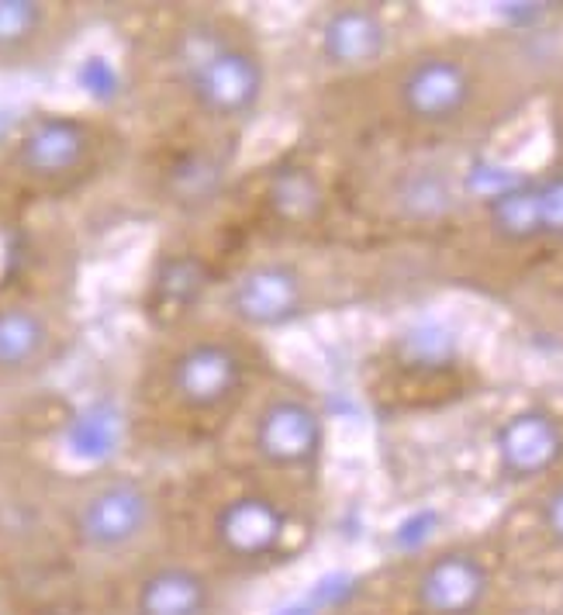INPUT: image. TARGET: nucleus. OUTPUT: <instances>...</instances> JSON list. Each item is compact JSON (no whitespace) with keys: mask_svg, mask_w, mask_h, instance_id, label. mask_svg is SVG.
Returning a JSON list of instances; mask_svg holds the SVG:
<instances>
[{"mask_svg":"<svg viewBox=\"0 0 563 615\" xmlns=\"http://www.w3.org/2000/svg\"><path fill=\"white\" fill-rule=\"evenodd\" d=\"M398 49L390 11L374 0L322 4L307 24V60L319 73V87L371 73Z\"/></svg>","mask_w":563,"mask_h":615,"instance_id":"11","label":"nucleus"},{"mask_svg":"<svg viewBox=\"0 0 563 615\" xmlns=\"http://www.w3.org/2000/svg\"><path fill=\"white\" fill-rule=\"evenodd\" d=\"M408 615H488L498 598V561L481 543H446L408 567Z\"/></svg>","mask_w":563,"mask_h":615,"instance_id":"12","label":"nucleus"},{"mask_svg":"<svg viewBox=\"0 0 563 615\" xmlns=\"http://www.w3.org/2000/svg\"><path fill=\"white\" fill-rule=\"evenodd\" d=\"M546 97H550V138H553V163L563 166V66H556L550 87H546Z\"/></svg>","mask_w":563,"mask_h":615,"instance_id":"18","label":"nucleus"},{"mask_svg":"<svg viewBox=\"0 0 563 615\" xmlns=\"http://www.w3.org/2000/svg\"><path fill=\"white\" fill-rule=\"evenodd\" d=\"M270 371L273 363L260 346V335H249L232 322L218 319L177 329L153 371L149 402L174 429L221 436Z\"/></svg>","mask_w":563,"mask_h":615,"instance_id":"5","label":"nucleus"},{"mask_svg":"<svg viewBox=\"0 0 563 615\" xmlns=\"http://www.w3.org/2000/svg\"><path fill=\"white\" fill-rule=\"evenodd\" d=\"M340 215L377 249H432L477 201L470 153L449 149H340L335 163Z\"/></svg>","mask_w":563,"mask_h":615,"instance_id":"2","label":"nucleus"},{"mask_svg":"<svg viewBox=\"0 0 563 615\" xmlns=\"http://www.w3.org/2000/svg\"><path fill=\"white\" fill-rule=\"evenodd\" d=\"M225 463L284 491L319 498L329 460V415L319 390L301 377L270 371L242 402L229 429Z\"/></svg>","mask_w":563,"mask_h":615,"instance_id":"6","label":"nucleus"},{"mask_svg":"<svg viewBox=\"0 0 563 615\" xmlns=\"http://www.w3.org/2000/svg\"><path fill=\"white\" fill-rule=\"evenodd\" d=\"M215 581L201 564L156 561L132 588V615H211Z\"/></svg>","mask_w":563,"mask_h":615,"instance_id":"13","label":"nucleus"},{"mask_svg":"<svg viewBox=\"0 0 563 615\" xmlns=\"http://www.w3.org/2000/svg\"><path fill=\"white\" fill-rule=\"evenodd\" d=\"M107 156V132L83 118L45 111L24 122L8 149V174L24 187L66 190L87 180Z\"/></svg>","mask_w":563,"mask_h":615,"instance_id":"10","label":"nucleus"},{"mask_svg":"<svg viewBox=\"0 0 563 615\" xmlns=\"http://www.w3.org/2000/svg\"><path fill=\"white\" fill-rule=\"evenodd\" d=\"M201 498V536L221 567L267 571L312 540L319 498L267 484L229 463L215 470Z\"/></svg>","mask_w":563,"mask_h":615,"instance_id":"8","label":"nucleus"},{"mask_svg":"<svg viewBox=\"0 0 563 615\" xmlns=\"http://www.w3.org/2000/svg\"><path fill=\"white\" fill-rule=\"evenodd\" d=\"M498 460L522 488L563 467V426L546 411H522L498 436Z\"/></svg>","mask_w":563,"mask_h":615,"instance_id":"14","label":"nucleus"},{"mask_svg":"<svg viewBox=\"0 0 563 615\" xmlns=\"http://www.w3.org/2000/svg\"><path fill=\"white\" fill-rule=\"evenodd\" d=\"M55 346H60V329L42 304H0V377H28L42 371Z\"/></svg>","mask_w":563,"mask_h":615,"instance_id":"15","label":"nucleus"},{"mask_svg":"<svg viewBox=\"0 0 563 615\" xmlns=\"http://www.w3.org/2000/svg\"><path fill=\"white\" fill-rule=\"evenodd\" d=\"M543 49L519 32L405 42L377 70L315 91L335 149L394 146L473 153L553 80Z\"/></svg>","mask_w":563,"mask_h":615,"instance_id":"1","label":"nucleus"},{"mask_svg":"<svg viewBox=\"0 0 563 615\" xmlns=\"http://www.w3.org/2000/svg\"><path fill=\"white\" fill-rule=\"evenodd\" d=\"M70 8L49 0H0V66H21L63 42Z\"/></svg>","mask_w":563,"mask_h":615,"instance_id":"16","label":"nucleus"},{"mask_svg":"<svg viewBox=\"0 0 563 615\" xmlns=\"http://www.w3.org/2000/svg\"><path fill=\"white\" fill-rule=\"evenodd\" d=\"M515 519L540 546L563 553V467L522 491Z\"/></svg>","mask_w":563,"mask_h":615,"instance_id":"17","label":"nucleus"},{"mask_svg":"<svg viewBox=\"0 0 563 615\" xmlns=\"http://www.w3.org/2000/svg\"><path fill=\"white\" fill-rule=\"evenodd\" d=\"M429 260L446 281L522 291L540 270L563 260V166L550 163L536 177L477 198Z\"/></svg>","mask_w":563,"mask_h":615,"instance_id":"4","label":"nucleus"},{"mask_svg":"<svg viewBox=\"0 0 563 615\" xmlns=\"http://www.w3.org/2000/svg\"><path fill=\"white\" fill-rule=\"evenodd\" d=\"M163 522L159 494L135 473H101L70 501V536L91 556L143 550Z\"/></svg>","mask_w":563,"mask_h":615,"instance_id":"9","label":"nucleus"},{"mask_svg":"<svg viewBox=\"0 0 563 615\" xmlns=\"http://www.w3.org/2000/svg\"><path fill=\"white\" fill-rule=\"evenodd\" d=\"M170 76L194 122L239 135L270 94V60L260 32L229 11L187 18L170 42Z\"/></svg>","mask_w":563,"mask_h":615,"instance_id":"7","label":"nucleus"},{"mask_svg":"<svg viewBox=\"0 0 563 615\" xmlns=\"http://www.w3.org/2000/svg\"><path fill=\"white\" fill-rule=\"evenodd\" d=\"M387 249L335 239H280L249 253L221 284V319L263 335L340 312L377 291Z\"/></svg>","mask_w":563,"mask_h":615,"instance_id":"3","label":"nucleus"}]
</instances>
